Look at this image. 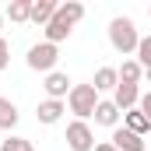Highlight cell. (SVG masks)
Here are the masks:
<instances>
[{
    "mask_svg": "<svg viewBox=\"0 0 151 151\" xmlns=\"http://www.w3.org/2000/svg\"><path fill=\"white\" fill-rule=\"evenodd\" d=\"M84 18V4H77V0H67V4H60L56 7V14H53V21L46 25V42H63V39L74 32V25Z\"/></svg>",
    "mask_w": 151,
    "mask_h": 151,
    "instance_id": "6da1fadb",
    "label": "cell"
},
{
    "mask_svg": "<svg viewBox=\"0 0 151 151\" xmlns=\"http://www.w3.org/2000/svg\"><path fill=\"white\" fill-rule=\"evenodd\" d=\"M109 42H113L116 53H123V56H130V53H137V28H134V21L130 18H113L109 21Z\"/></svg>",
    "mask_w": 151,
    "mask_h": 151,
    "instance_id": "7a4b0ae2",
    "label": "cell"
},
{
    "mask_svg": "<svg viewBox=\"0 0 151 151\" xmlns=\"http://www.w3.org/2000/svg\"><path fill=\"white\" fill-rule=\"evenodd\" d=\"M99 102H102V99H99L95 84H74L70 95H67V106H70V113H74L77 119L95 116V106H99Z\"/></svg>",
    "mask_w": 151,
    "mask_h": 151,
    "instance_id": "3957f363",
    "label": "cell"
},
{
    "mask_svg": "<svg viewBox=\"0 0 151 151\" xmlns=\"http://www.w3.org/2000/svg\"><path fill=\"white\" fill-rule=\"evenodd\" d=\"M28 67L32 70H42V74H53V67H56V60H60V53H56V46L53 42H39L28 49Z\"/></svg>",
    "mask_w": 151,
    "mask_h": 151,
    "instance_id": "277c9868",
    "label": "cell"
},
{
    "mask_svg": "<svg viewBox=\"0 0 151 151\" xmlns=\"http://www.w3.org/2000/svg\"><path fill=\"white\" fill-rule=\"evenodd\" d=\"M67 148L70 151H95V134L84 119H74L67 127Z\"/></svg>",
    "mask_w": 151,
    "mask_h": 151,
    "instance_id": "5b68a950",
    "label": "cell"
},
{
    "mask_svg": "<svg viewBox=\"0 0 151 151\" xmlns=\"http://www.w3.org/2000/svg\"><path fill=\"white\" fill-rule=\"evenodd\" d=\"M137 102H141V84H116V91H113L116 109L130 113V109H137Z\"/></svg>",
    "mask_w": 151,
    "mask_h": 151,
    "instance_id": "8992f818",
    "label": "cell"
},
{
    "mask_svg": "<svg viewBox=\"0 0 151 151\" xmlns=\"http://www.w3.org/2000/svg\"><path fill=\"white\" fill-rule=\"evenodd\" d=\"M42 88H46V95H49V99L63 102V95H70V88H74V84H70V77L63 74V70H53V74H46V84H42Z\"/></svg>",
    "mask_w": 151,
    "mask_h": 151,
    "instance_id": "52a82bcc",
    "label": "cell"
},
{
    "mask_svg": "<svg viewBox=\"0 0 151 151\" xmlns=\"http://www.w3.org/2000/svg\"><path fill=\"white\" fill-rule=\"evenodd\" d=\"M109 144H113L116 151H144V137H137V134L127 130V127H116Z\"/></svg>",
    "mask_w": 151,
    "mask_h": 151,
    "instance_id": "ba28073f",
    "label": "cell"
},
{
    "mask_svg": "<svg viewBox=\"0 0 151 151\" xmlns=\"http://www.w3.org/2000/svg\"><path fill=\"white\" fill-rule=\"evenodd\" d=\"M56 7H60L56 0H32V18H28V21H32V25H42V28H46V25L53 21Z\"/></svg>",
    "mask_w": 151,
    "mask_h": 151,
    "instance_id": "9c48e42d",
    "label": "cell"
},
{
    "mask_svg": "<svg viewBox=\"0 0 151 151\" xmlns=\"http://www.w3.org/2000/svg\"><path fill=\"white\" fill-rule=\"evenodd\" d=\"M67 113V106L63 102H56V99H46V102H39V109H35V116H39V123H60V116Z\"/></svg>",
    "mask_w": 151,
    "mask_h": 151,
    "instance_id": "30bf717a",
    "label": "cell"
},
{
    "mask_svg": "<svg viewBox=\"0 0 151 151\" xmlns=\"http://www.w3.org/2000/svg\"><path fill=\"white\" fill-rule=\"evenodd\" d=\"M91 84H95V91H116V84H119V70H116V67H99Z\"/></svg>",
    "mask_w": 151,
    "mask_h": 151,
    "instance_id": "8fae6325",
    "label": "cell"
},
{
    "mask_svg": "<svg viewBox=\"0 0 151 151\" xmlns=\"http://www.w3.org/2000/svg\"><path fill=\"white\" fill-rule=\"evenodd\" d=\"M123 127H127V130H134L137 137H144V134L151 130V119L141 113V109H130V113H123Z\"/></svg>",
    "mask_w": 151,
    "mask_h": 151,
    "instance_id": "7c38bea8",
    "label": "cell"
},
{
    "mask_svg": "<svg viewBox=\"0 0 151 151\" xmlns=\"http://www.w3.org/2000/svg\"><path fill=\"white\" fill-rule=\"evenodd\" d=\"M141 77H144V67H141L137 60H123V67H119V84H141Z\"/></svg>",
    "mask_w": 151,
    "mask_h": 151,
    "instance_id": "4fadbf2b",
    "label": "cell"
},
{
    "mask_svg": "<svg viewBox=\"0 0 151 151\" xmlns=\"http://www.w3.org/2000/svg\"><path fill=\"white\" fill-rule=\"evenodd\" d=\"M95 123H102V127H116V123H119V109H116L113 102H99V106H95Z\"/></svg>",
    "mask_w": 151,
    "mask_h": 151,
    "instance_id": "5bb4252c",
    "label": "cell"
},
{
    "mask_svg": "<svg viewBox=\"0 0 151 151\" xmlns=\"http://www.w3.org/2000/svg\"><path fill=\"white\" fill-rule=\"evenodd\" d=\"M18 127V106L11 99H0V130H14Z\"/></svg>",
    "mask_w": 151,
    "mask_h": 151,
    "instance_id": "9a60e30c",
    "label": "cell"
},
{
    "mask_svg": "<svg viewBox=\"0 0 151 151\" xmlns=\"http://www.w3.org/2000/svg\"><path fill=\"white\" fill-rule=\"evenodd\" d=\"M7 18L18 21V25L28 21V18H32V0H11V4H7Z\"/></svg>",
    "mask_w": 151,
    "mask_h": 151,
    "instance_id": "2e32d148",
    "label": "cell"
},
{
    "mask_svg": "<svg viewBox=\"0 0 151 151\" xmlns=\"http://www.w3.org/2000/svg\"><path fill=\"white\" fill-rule=\"evenodd\" d=\"M0 151H35V144H32L28 137H7V141L0 144Z\"/></svg>",
    "mask_w": 151,
    "mask_h": 151,
    "instance_id": "e0dca14e",
    "label": "cell"
},
{
    "mask_svg": "<svg viewBox=\"0 0 151 151\" xmlns=\"http://www.w3.org/2000/svg\"><path fill=\"white\" fill-rule=\"evenodd\" d=\"M137 63H141L144 70L151 67V35H144L141 42H137Z\"/></svg>",
    "mask_w": 151,
    "mask_h": 151,
    "instance_id": "ac0fdd59",
    "label": "cell"
},
{
    "mask_svg": "<svg viewBox=\"0 0 151 151\" xmlns=\"http://www.w3.org/2000/svg\"><path fill=\"white\" fill-rule=\"evenodd\" d=\"M7 63H11V42L0 35V70H7Z\"/></svg>",
    "mask_w": 151,
    "mask_h": 151,
    "instance_id": "d6986e66",
    "label": "cell"
},
{
    "mask_svg": "<svg viewBox=\"0 0 151 151\" xmlns=\"http://www.w3.org/2000/svg\"><path fill=\"white\" fill-rule=\"evenodd\" d=\"M137 109H141V113L151 119V91H141V102H137Z\"/></svg>",
    "mask_w": 151,
    "mask_h": 151,
    "instance_id": "ffe728a7",
    "label": "cell"
},
{
    "mask_svg": "<svg viewBox=\"0 0 151 151\" xmlns=\"http://www.w3.org/2000/svg\"><path fill=\"white\" fill-rule=\"evenodd\" d=\"M95 151H116V148L109 144V141H106V144H95Z\"/></svg>",
    "mask_w": 151,
    "mask_h": 151,
    "instance_id": "44dd1931",
    "label": "cell"
},
{
    "mask_svg": "<svg viewBox=\"0 0 151 151\" xmlns=\"http://www.w3.org/2000/svg\"><path fill=\"white\" fill-rule=\"evenodd\" d=\"M144 77H148V81H151V67H148V70H144Z\"/></svg>",
    "mask_w": 151,
    "mask_h": 151,
    "instance_id": "7402d4cb",
    "label": "cell"
},
{
    "mask_svg": "<svg viewBox=\"0 0 151 151\" xmlns=\"http://www.w3.org/2000/svg\"><path fill=\"white\" fill-rule=\"evenodd\" d=\"M0 28H4V18H0Z\"/></svg>",
    "mask_w": 151,
    "mask_h": 151,
    "instance_id": "603a6c76",
    "label": "cell"
},
{
    "mask_svg": "<svg viewBox=\"0 0 151 151\" xmlns=\"http://www.w3.org/2000/svg\"><path fill=\"white\" fill-rule=\"evenodd\" d=\"M148 18H151V7H148Z\"/></svg>",
    "mask_w": 151,
    "mask_h": 151,
    "instance_id": "cb8c5ba5",
    "label": "cell"
}]
</instances>
